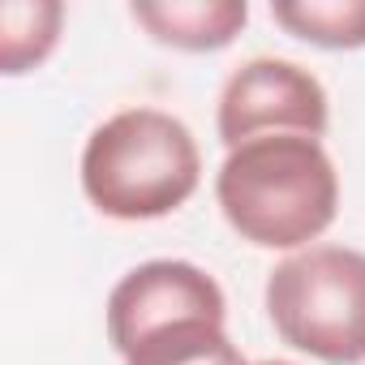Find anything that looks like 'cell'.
Listing matches in <instances>:
<instances>
[{
    "label": "cell",
    "instance_id": "obj_8",
    "mask_svg": "<svg viewBox=\"0 0 365 365\" xmlns=\"http://www.w3.org/2000/svg\"><path fill=\"white\" fill-rule=\"evenodd\" d=\"M271 18L288 35L331 52L365 48V0H275Z\"/></svg>",
    "mask_w": 365,
    "mask_h": 365
},
{
    "label": "cell",
    "instance_id": "obj_9",
    "mask_svg": "<svg viewBox=\"0 0 365 365\" xmlns=\"http://www.w3.org/2000/svg\"><path fill=\"white\" fill-rule=\"evenodd\" d=\"M65 9L56 0H9L0 5V65L5 73L35 69L61 39Z\"/></svg>",
    "mask_w": 365,
    "mask_h": 365
},
{
    "label": "cell",
    "instance_id": "obj_5",
    "mask_svg": "<svg viewBox=\"0 0 365 365\" xmlns=\"http://www.w3.org/2000/svg\"><path fill=\"white\" fill-rule=\"evenodd\" d=\"M185 318H211V322L228 318L220 284L194 262L176 258L142 262L108 297V339L120 356L150 331H163Z\"/></svg>",
    "mask_w": 365,
    "mask_h": 365
},
{
    "label": "cell",
    "instance_id": "obj_10",
    "mask_svg": "<svg viewBox=\"0 0 365 365\" xmlns=\"http://www.w3.org/2000/svg\"><path fill=\"white\" fill-rule=\"evenodd\" d=\"M262 365H288V361H262Z\"/></svg>",
    "mask_w": 365,
    "mask_h": 365
},
{
    "label": "cell",
    "instance_id": "obj_1",
    "mask_svg": "<svg viewBox=\"0 0 365 365\" xmlns=\"http://www.w3.org/2000/svg\"><path fill=\"white\" fill-rule=\"evenodd\" d=\"M215 198L241 241L297 250L322 237L339 207V176L318 138L267 133L228 150Z\"/></svg>",
    "mask_w": 365,
    "mask_h": 365
},
{
    "label": "cell",
    "instance_id": "obj_4",
    "mask_svg": "<svg viewBox=\"0 0 365 365\" xmlns=\"http://www.w3.org/2000/svg\"><path fill=\"white\" fill-rule=\"evenodd\" d=\"M327 91L322 82L275 56H258L241 65L220 95V142L237 150L250 138L267 133H301V138H322L327 133Z\"/></svg>",
    "mask_w": 365,
    "mask_h": 365
},
{
    "label": "cell",
    "instance_id": "obj_3",
    "mask_svg": "<svg viewBox=\"0 0 365 365\" xmlns=\"http://www.w3.org/2000/svg\"><path fill=\"white\" fill-rule=\"evenodd\" d=\"M267 314L284 344L327 365L365 361V254L309 245L267 279Z\"/></svg>",
    "mask_w": 365,
    "mask_h": 365
},
{
    "label": "cell",
    "instance_id": "obj_6",
    "mask_svg": "<svg viewBox=\"0 0 365 365\" xmlns=\"http://www.w3.org/2000/svg\"><path fill=\"white\" fill-rule=\"evenodd\" d=\"M138 26L150 31V39L180 48V52H215L228 48L245 18V0H138L129 9Z\"/></svg>",
    "mask_w": 365,
    "mask_h": 365
},
{
    "label": "cell",
    "instance_id": "obj_2",
    "mask_svg": "<svg viewBox=\"0 0 365 365\" xmlns=\"http://www.w3.org/2000/svg\"><path fill=\"white\" fill-rule=\"evenodd\" d=\"M202 155L185 120L129 108L103 120L82 150V190L112 220H159L198 190Z\"/></svg>",
    "mask_w": 365,
    "mask_h": 365
},
{
    "label": "cell",
    "instance_id": "obj_7",
    "mask_svg": "<svg viewBox=\"0 0 365 365\" xmlns=\"http://www.w3.org/2000/svg\"><path fill=\"white\" fill-rule=\"evenodd\" d=\"M125 365H250V361L224 335V322L185 318L138 339L125 352Z\"/></svg>",
    "mask_w": 365,
    "mask_h": 365
}]
</instances>
